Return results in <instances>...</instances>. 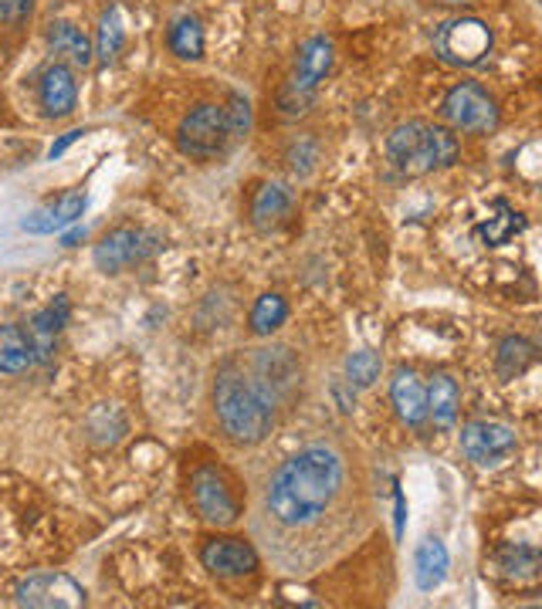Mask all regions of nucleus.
Instances as JSON below:
<instances>
[{"instance_id": "nucleus-1", "label": "nucleus", "mask_w": 542, "mask_h": 609, "mask_svg": "<svg viewBox=\"0 0 542 609\" xmlns=\"http://www.w3.org/2000/svg\"><path fill=\"white\" fill-rule=\"evenodd\" d=\"M342 458L329 447H305L289 458L268 487V511L289 528L313 525L342 492Z\"/></svg>"}, {"instance_id": "nucleus-2", "label": "nucleus", "mask_w": 542, "mask_h": 609, "mask_svg": "<svg viewBox=\"0 0 542 609\" xmlns=\"http://www.w3.org/2000/svg\"><path fill=\"white\" fill-rule=\"evenodd\" d=\"M214 410L235 443H261L275 430V396L235 362H227L214 380Z\"/></svg>"}, {"instance_id": "nucleus-3", "label": "nucleus", "mask_w": 542, "mask_h": 609, "mask_svg": "<svg viewBox=\"0 0 542 609\" xmlns=\"http://www.w3.org/2000/svg\"><path fill=\"white\" fill-rule=\"evenodd\" d=\"M458 139L444 129V126H431V122H400V126L386 139V156L391 162L407 173V177H424L444 167H454L458 162Z\"/></svg>"}, {"instance_id": "nucleus-4", "label": "nucleus", "mask_w": 542, "mask_h": 609, "mask_svg": "<svg viewBox=\"0 0 542 609\" xmlns=\"http://www.w3.org/2000/svg\"><path fill=\"white\" fill-rule=\"evenodd\" d=\"M235 139V129L227 122V109L217 102L193 105L177 126V146L190 159H214Z\"/></svg>"}, {"instance_id": "nucleus-5", "label": "nucleus", "mask_w": 542, "mask_h": 609, "mask_svg": "<svg viewBox=\"0 0 542 609\" xmlns=\"http://www.w3.org/2000/svg\"><path fill=\"white\" fill-rule=\"evenodd\" d=\"M492 27L482 18H451L434 31V55L454 68H475L492 55Z\"/></svg>"}, {"instance_id": "nucleus-6", "label": "nucleus", "mask_w": 542, "mask_h": 609, "mask_svg": "<svg viewBox=\"0 0 542 609\" xmlns=\"http://www.w3.org/2000/svg\"><path fill=\"white\" fill-rule=\"evenodd\" d=\"M332 68V41L316 34L308 37L305 45L298 48V58H295V71H292V81L282 89L279 95V105L282 112L289 115H298L313 105V95H316V86L329 75Z\"/></svg>"}, {"instance_id": "nucleus-7", "label": "nucleus", "mask_w": 542, "mask_h": 609, "mask_svg": "<svg viewBox=\"0 0 542 609\" xmlns=\"http://www.w3.org/2000/svg\"><path fill=\"white\" fill-rule=\"evenodd\" d=\"M441 115L448 126H454L458 133H475L485 136L498 126V102L475 81H461L454 86L444 102H441Z\"/></svg>"}, {"instance_id": "nucleus-8", "label": "nucleus", "mask_w": 542, "mask_h": 609, "mask_svg": "<svg viewBox=\"0 0 542 609\" xmlns=\"http://www.w3.org/2000/svg\"><path fill=\"white\" fill-rule=\"evenodd\" d=\"M190 501L204 521H211L217 528L235 525L238 511H241V505L235 498V487H230V481L211 464H204V467H197L190 474Z\"/></svg>"}, {"instance_id": "nucleus-9", "label": "nucleus", "mask_w": 542, "mask_h": 609, "mask_svg": "<svg viewBox=\"0 0 542 609\" xmlns=\"http://www.w3.org/2000/svg\"><path fill=\"white\" fill-rule=\"evenodd\" d=\"M516 430L506 424H492V420H475L461 430V451L468 454L478 467H498L516 454Z\"/></svg>"}, {"instance_id": "nucleus-10", "label": "nucleus", "mask_w": 542, "mask_h": 609, "mask_svg": "<svg viewBox=\"0 0 542 609\" xmlns=\"http://www.w3.org/2000/svg\"><path fill=\"white\" fill-rule=\"evenodd\" d=\"M18 602L21 606H45V609H52V606L71 609V606H86V589L65 573H37L18 586Z\"/></svg>"}, {"instance_id": "nucleus-11", "label": "nucleus", "mask_w": 542, "mask_h": 609, "mask_svg": "<svg viewBox=\"0 0 542 609\" xmlns=\"http://www.w3.org/2000/svg\"><path fill=\"white\" fill-rule=\"evenodd\" d=\"M153 248H157V240H153L149 234L136 230V227H120L95 244V264L105 274H115V271L143 261L146 255H153Z\"/></svg>"}, {"instance_id": "nucleus-12", "label": "nucleus", "mask_w": 542, "mask_h": 609, "mask_svg": "<svg viewBox=\"0 0 542 609\" xmlns=\"http://www.w3.org/2000/svg\"><path fill=\"white\" fill-rule=\"evenodd\" d=\"M201 562L221 579H241L258 568V552L245 539H211L201 549Z\"/></svg>"}, {"instance_id": "nucleus-13", "label": "nucleus", "mask_w": 542, "mask_h": 609, "mask_svg": "<svg viewBox=\"0 0 542 609\" xmlns=\"http://www.w3.org/2000/svg\"><path fill=\"white\" fill-rule=\"evenodd\" d=\"M37 102H42L48 119L71 115L75 102H79V86H75V75L68 65L55 61L42 71V81H37Z\"/></svg>"}, {"instance_id": "nucleus-14", "label": "nucleus", "mask_w": 542, "mask_h": 609, "mask_svg": "<svg viewBox=\"0 0 542 609\" xmlns=\"http://www.w3.org/2000/svg\"><path fill=\"white\" fill-rule=\"evenodd\" d=\"M86 211V193L82 190H68L61 193L58 200L45 203V207H37L31 217H24V230L27 234H55V230H65L68 224H75Z\"/></svg>"}, {"instance_id": "nucleus-15", "label": "nucleus", "mask_w": 542, "mask_h": 609, "mask_svg": "<svg viewBox=\"0 0 542 609\" xmlns=\"http://www.w3.org/2000/svg\"><path fill=\"white\" fill-rule=\"evenodd\" d=\"M391 399L397 406V414L404 424L420 427L428 420V390L420 386V380L410 370H397L394 383H391Z\"/></svg>"}, {"instance_id": "nucleus-16", "label": "nucleus", "mask_w": 542, "mask_h": 609, "mask_svg": "<svg viewBox=\"0 0 542 609\" xmlns=\"http://www.w3.org/2000/svg\"><path fill=\"white\" fill-rule=\"evenodd\" d=\"M65 322H68V298H65V295H58L48 308H42V312H37V315L31 318L27 336H31V342H34V356L42 359V362L52 359L55 339H58V332H61Z\"/></svg>"}, {"instance_id": "nucleus-17", "label": "nucleus", "mask_w": 542, "mask_h": 609, "mask_svg": "<svg viewBox=\"0 0 542 609\" xmlns=\"http://www.w3.org/2000/svg\"><path fill=\"white\" fill-rule=\"evenodd\" d=\"M292 214V193L282 187V183H264L258 193H255V203H251V221L258 230H275L289 221Z\"/></svg>"}, {"instance_id": "nucleus-18", "label": "nucleus", "mask_w": 542, "mask_h": 609, "mask_svg": "<svg viewBox=\"0 0 542 609\" xmlns=\"http://www.w3.org/2000/svg\"><path fill=\"white\" fill-rule=\"evenodd\" d=\"M48 45L55 55L71 61L75 68H89L92 65V41L86 37L82 27H75L71 21H52L48 24Z\"/></svg>"}, {"instance_id": "nucleus-19", "label": "nucleus", "mask_w": 542, "mask_h": 609, "mask_svg": "<svg viewBox=\"0 0 542 609\" xmlns=\"http://www.w3.org/2000/svg\"><path fill=\"white\" fill-rule=\"evenodd\" d=\"M448 565H451V559H448L444 542L441 539H424L417 545V555H414V579H417V586L424 593L438 589L444 583V576H448Z\"/></svg>"}, {"instance_id": "nucleus-20", "label": "nucleus", "mask_w": 542, "mask_h": 609, "mask_svg": "<svg viewBox=\"0 0 542 609\" xmlns=\"http://www.w3.org/2000/svg\"><path fill=\"white\" fill-rule=\"evenodd\" d=\"M34 359V342L21 325H0V373L18 376Z\"/></svg>"}, {"instance_id": "nucleus-21", "label": "nucleus", "mask_w": 542, "mask_h": 609, "mask_svg": "<svg viewBox=\"0 0 542 609\" xmlns=\"http://www.w3.org/2000/svg\"><path fill=\"white\" fill-rule=\"evenodd\" d=\"M495 214L492 217H485L478 227H475V234L488 244V248H501V244H509L522 227H526V217L522 214H516L506 200H495V207H492Z\"/></svg>"}, {"instance_id": "nucleus-22", "label": "nucleus", "mask_w": 542, "mask_h": 609, "mask_svg": "<svg viewBox=\"0 0 542 609\" xmlns=\"http://www.w3.org/2000/svg\"><path fill=\"white\" fill-rule=\"evenodd\" d=\"M167 45L183 61H201L204 58V27H201V21L190 18V14L177 18L167 31Z\"/></svg>"}, {"instance_id": "nucleus-23", "label": "nucleus", "mask_w": 542, "mask_h": 609, "mask_svg": "<svg viewBox=\"0 0 542 609\" xmlns=\"http://www.w3.org/2000/svg\"><path fill=\"white\" fill-rule=\"evenodd\" d=\"M535 346L529 342V339H522V336H509V339H501V346H498V356H495V370H498V376L501 380H516V376H522L529 365L535 362Z\"/></svg>"}, {"instance_id": "nucleus-24", "label": "nucleus", "mask_w": 542, "mask_h": 609, "mask_svg": "<svg viewBox=\"0 0 542 609\" xmlns=\"http://www.w3.org/2000/svg\"><path fill=\"white\" fill-rule=\"evenodd\" d=\"M428 417L438 427H454L458 417V383L448 373H438L428 386Z\"/></svg>"}, {"instance_id": "nucleus-25", "label": "nucleus", "mask_w": 542, "mask_h": 609, "mask_svg": "<svg viewBox=\"0 0 542 609\" xmlns=\"http://www.w3.org/2000/svg\"><path fill=\"white\" fill-rule=\"evenodd\" d=\"M123 45H126V27H123V14H120V8H109L105 14H102V24H99V37H95V55H99V61L102 65H109V61H115L120 58V52H123Z\"/></svg>"}, {"instance_id": "nucleus-26", "label": "nucleus", "mask_w": 542, "mask_h": 609, "mask_svg": "<svg viewBox=\"0 0 542 609\" xmlns=\"http://www.w3.org/2000/svg\"><path fill=\"white\" fill-rule=\"evenodd\" d=\"M289 318V305H285V298L282 295H261L258 302H255V308H251V332L255 336H271L275 329H282V322Z\"/></svg>"}, {"instance_id": "nucleus-27", "label": "nucleus", "mask_w": 542, "mask_h": 609, "mask_svg": "<svg viewBox=\"0 0 542 609\" xmlns=\"http://www.w3.org/2000/svg\"><path fill=\"white\" fill-rule=\"evenodd\" d=\"M498 568L506 576H516V579H529L542 568V552L539 549H529V545H506L498 552Z\"/></svg>"}, {"instance_id": "nucleus-28", "label": "nucleus", "mask_w": 542, "mask_h": 609, "mask_svg": "<svg viewBox=\"0 0 542 609\" xmlns=\"http://www.w3.org/2000/svg\"><path fill=\"white\" fill-rule=\"evenodd\" d=\"M380 370H383V362L370 349H360V352H353L350 359H346V380H350L353 386H360V390L373 386L380 380Z\"/></svg>"}, {"instance_id": "nucleus-29", "label": "nucleus", "mask_w": 542, "mask_h": 609, "mask_svg": "<svg viewBox=\"0 0 542 609\" xmlns=\"http://www.w3.org/2000/svg\"><path fill=\"white\" fill-rule=\"evenodd\" d=\"M227 122H230V129H235V139L248 133V126H251V105H248V99H241V95H230V105H227Z\"/></svg>"}, {"instance_id": "nucleus-30", "label": "nucleus", "mask_w": 542, "mask_h": 609, "mask_svg": "<svg viewBox=\"0 0 542 609\" xmlns=\"http://www.w3.org/2000/svg\"><path fill=\"white\" fill-rule=\"evenodd\" d=\"M34 11V0H0V21L4 24H24Z\"/></svg>"}, {"instance_id": "nucleus-31", "label": "nucleus", "mask_w": 542, "mask_h": 609, "mask_svg": "<svg viewBox=\"0 0 542 609\" xmlns=\"http://www.w3.org/2000/svg\"><path fill=\"white\" fill-rule=\"evenodd\" d=\"M82 136H86L82 129H75V133H68V136H61V139H58V143H55V146L48 149V156H52V159H55V156H61V153H65V149H68L71 143H79Z\"/></svg>"}, {"instance_id": "nucleus-32", "label": "nucleus", "mask_w": 542, "mask_h": 609, "mask_svg": "<svg viewBox=\"0 0 542 609\" xmlns=\"http://www.w3.org/2000/svg\"><path fill=\"white\" fill-rule=\"evenodd\" d=\"M434 8H454V11H464V8H475L478 0H428Z\"/></svg>"}, {"instance_id": "nucleus-33", "label": "nucleus", "mask_w": 542, "mask_h": 609, "mask_svg": "<svg viewBox=\"0 0 542 609\" xmlns=\"http://www.w3.org/2000/svg\"><path fill=\"white\" fill-rule=\"evenodd\" d=\"M404 521H407V505H404V495L397 492V539L404 535Z\"/></svg>"}, {"instance_id": "nucleus-34", "label": "nucleus", "mask_w": 542, "mask_h": 609, "mask_svg": "<svg viewBox=\"0 0 542 609\" xmlns=\"http://www.w3.org/2000/svg\"><path fill=\"white\" fill-rule=\"evenodd\" d=\"M86 237V230H71V234H65V248H75V244H79Z\"/></svg>"}, {"instance_id": "nucleus-35", "label": "nucleus", "mask_w": 542, "mask_h": 609, "mask_svg": "<svg viewBox=\"0 0 542 609\" xmlns=\"http://www.w3.org/2000/svg\"><path fill=\"white\" fill-rule=\"evenodd\" d=\"M0 112H4V99H0Z\"/></svg>"}, {"instance_id": "nucleus-36", "label": "nucleus", "mask_w": 542, "mask_h": 609, "mask_svg": "<svg viewBox=\"0 0 542 609\" xmlns=\"http://www.w3.org/2000/svg\"><path fill=\"white\" fill-rule=\"evenodd\" d=\"M539 86H542V78H539Z\"/></svg>"}]
</instances>
